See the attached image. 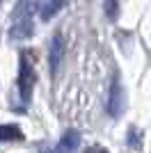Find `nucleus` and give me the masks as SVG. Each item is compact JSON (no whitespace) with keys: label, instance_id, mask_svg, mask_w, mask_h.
<instances>
[{"label":"nucleus","instance_id":"obj_1","mask_svg":"<svg viewBox=\"0 0 151 153\" xmlns=\"http://www.w3.org/2000/svg\"><path fill=\"white\" fill-rule=\"evenodd\" d=\"M32 34V5L30 0H21L16 12H14V23L9 27V37L14 41H25Z\"/></svg>","mask_w":151,"mask_h":153},{"label":"nucleus","instance_id":"obj_2","mask_svg":"<svg viewBox=\"0 0 151 153\" xmlns=\"http://www.w3.org/2000/svg\"><path fill=\"white\" fill-rule=\"evenodd\" d=\"M32 85H34V73H32L30 62H25V57H23V62H21V76H19V89H21V98H23L25 105L30 103Z\"/></svg>","mask_w":151,"mask_h":153},{"label":"nucleus","instance_id":"obj_3","mask_svg":"<svg viewBox=\"0 0 151 153\" xmlns=\"http://www.w3.org/2000/svg\"><path fill=\"white\" fill-rule=\"evenodd\" d=\"M108 110L112 117H119V112L124 110V91H121L119 76H114L112 85H110V101H108Z\"/></svg>","mask_w":151,"mask_h":153},{"label":"nucleus","instance_id":"obj_4","mask_svg":"<svg viewBox=\"0 0 151 153\" xmlns=\"http://www.w3.org/2000/svg\"><path fill=\"white\" fill-rule=\"evenodd\" d=\"M62 55H64V39H62V34H55V37H53V41H50V53H48L50 73H53V76H57V69H60Z\"/></svg>","mask_w":151,"mask_h":153},{"label":"nucleus","instance_id":"obj_5","mask_svg":"<svg viewBox=\"0 0 151 153\" xmlns=\"http://www.w3.org/2000/svg\"><path fill=\"white\" fill-rule=\"evenodd\" d=\"M80 146V133L78 130H67L62 135V140L57 144V153H76Z\"/></svg>","mask_w":151,"mask_h":153},{"label":"nucleus","instance_id":"obj_6","mask_svg":"<svg viewBox=\"0 0 151 153\" xmlns=\"http://www.w3.org/2000/svg\"><path fill=\"white\" fill-rule=\"evenodd\" d=\"M21 137H23V133H21L19 126H14V123L0 126V142H14V140H21Z\"/></svg>","mask_w":151,"mask_h":153},{"label":"nucleus","instance_id":"obj_7","mask_svg":"<svg viewBox=\"0 0 151 153\" xmlns=\"http://www.w3.org/2000/svg\"><path fill=\"white\" fill-rule=\"evenodd\" d=\"M62 7H64V0H48V2L44 5V9H41V19L50 21L60 9H62Z\"/></svg>","mask_w":151,"mask_h":153},{"label":"nucleus","instance_id":"obj_8","mask_svg":"<svg viewBox=\"0 0 151 153\" xmlns=\"http://www.w3.org/2000/svg\"><path fill=\"white\" fill-rule=\"evenodd\" d=\"M105 5H108V16H110V19H114V16H117V14H114V0H108Z\"/></svg>","mask_w":151,"mask_h":153},{"label":"nucleus","instance_id":"obj_9","mask_svg":"<svg viewBox=\"0 0 151 153\" xmlns=\"http://www.w3.org/2000/svg\"><path fill=\"white\" fill-rule=\"evenodd\" d=\"M85 153H108V151L101 149V146H94V149H89V151H85Z\"/></svg>","mask_w":151,"mask_h":153}]
</instances>
